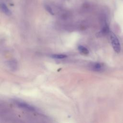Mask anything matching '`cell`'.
<instances>
[{"label":"cell","instance_id":"cell-4","mask_svg":"<svg viewBox=\"0 0 123 123\" xmlns=\"http://www.w3.org/2000/svg\"><path fill=\"white\" fill-rule=\"evenodd\" d=\"M78 49L81 53H82L84 54L87 55L89 53V51H88V49L83 46H81V45L79 46L78 47Z\"/></svg>","mask_w":123,"mask_h":123},{"label":"cell","instance_id":"cell-6","mask_svg":"<svg viewBox=\"0 0 123 123\" xmlns=\"http://www.w3.org/2000/svg\"><path fill=\"white\" fill-rule=\"evenodd\" d=\"M51 57L52 58H54V59H64L66 58L67 55L64 54H53L51 55Z\"/></svg>","mask_w":123,"mask_h":123},{"label":"cell","instance_id":"cell-2","mask_svg":"<svg viewBox=\"0 0 123 123\" xmlns=\"http://www.w3.org/2000/svg\"><path fill=\"white\" fill-rule=\"evenodd\" d=\"M16 104L17 105V106L18 107H19L21 108H23V109L28 110L29 111H34L36 110L35 108L34 107L30 105L29 104H28L24 102L17 101V102H16Z\"/></svg>","mask_w":123,"mask_h":123},{"label":"cell","instance_id":"cell-5","mask_svg":"<svg viewBox=\"0 0 123 123\" xmlns=\"http://www.w3.org/2000/svg\"><path fill=\"white\" fill-rule=\"evenodd\" d=\"M92 69L96 71H99L102 69V65L99 63H95L92 65Z\"/></svg>","mask_w":123,"mask_h":123},{"label":"cell","instance_id":"cell-3","mask_svg":"<svg viewBox=\"0 0 123 123\" xmlns=\"http://www.w3.org/2000/svg\"><path fill=\"white\" fill-rule=\"evenodd\" d=\"M1 9L2 11L6 15H9L11 14V12L10 10L7 8L6 5L4 3L1 4Z\"/></svg>","mask_w":123,"mask_h":123},{"label":"cell","instance_id":"cell-7","mask_svg":"<svg viewBox=\"0 0 123 123\" xmlns=\"http://www.w3.org/2000/svg\"><path fill=\"white\" fill-rule=\"evenodd\" d=\"M45 8H46V10H47L49 13H50V14H52V15H53V14H54V13H53V11H52V10L51 9V8L48 5H46V6H45Z\"/></svg>","mask_w":123,"mask_h":123},{"label":"cell","instance_id":"cell-1","mask_svg":"<svg viewBox=\"0 0 123 123\" xmlns=\"http://www.w3.org/2000/svg\"><path fill=\"white\" fill-rule=\"evenodd\" d=\"M110 38L113 49L116 52L119 53L121 50V47L118 38L112 32H110Z\"/></svg>","mask_w":123,"mask_h":123}]
</instances>
